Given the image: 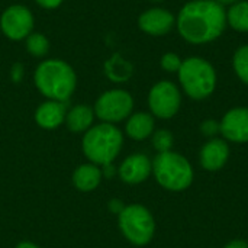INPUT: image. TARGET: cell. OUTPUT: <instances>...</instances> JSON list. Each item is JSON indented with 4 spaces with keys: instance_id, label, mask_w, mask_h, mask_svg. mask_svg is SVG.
<instances>
[{
    "instance_id": "cell-29",
    "label": "cell",
    "mask_w": 248,
    "mask_h": 248,
    "mask_svg": "<svg viewBox=\"0 0 248 248\" xmlns=\"http://www.w3.org/2000/svg\"><path fill=\"white\" fill-rule=\"evenodd\" d=\"M215 1H218L219 4H222L224 7L228 4V6H232V4H235V3H238L240 0H215Z\"/></svg>"
},
{
    "instance_id": "cell-10",
    "label": "cell",
    "mask_w": 248,
    "mask_h": 248,
    "mask_svg": "<svg viewBox=\"0 0 248 248\" xmlns=\"http://www.w3.org/2000/svg\"><path fill=\"white\" fill-rule=\"evenodd\" d=\"M138 26L150 36H164L176 26V17L164 7H151L140 15Z\"/></svg>"
},
{
    "instance_id": "cell-30",
    "label": "cell",
    "mask_w": 248,
    "mask_h": 248,
    "mask_svg": "<svg viewBox=\"0 0 248 248\" xmlns=\"http://www.w3.org/2000/svg\"><path fill=\"white\" fill-rule=\"evenodd\" d=\"M16 248H39L36 247L35 244H32V243H20V244H17V247Z\"/></svg>"
},
{
    "instance_id": "cell-17",
    "label": "cell",
    "mask_w": 248,
    "mask_h": 248,
    "mask_svg": "<svg viewBox=\"0 0 248 248\" xmlns=\"http://www.w3.org/2000/svg\"><path fill=\"white\" fill-rule=\"evenodd\" d=\"M102 180V170L96 164H83L78 166L73 174L74 186L81 192L94 190Z\"/></svg>"
},
{
    "instance_id": "cell-3",
    "label": "cell",
    "mask_w": 248,
    "mask_h": 248,
    "mask_svg": "<svg viewBox=\"0 0 248 248\" xmlns=\"http://www.w3.org/2000/svg\"><path fill=\"white\" fill-rule=\"evenodd\" d=\"M124 144L122 132L113 124H99L86 131L83 138L84 155L96 166H110Z\"/></svg>"
},
{
    "instance_id": "cell-26",
    "label": "cell",
    "mask_w": 248,
    "mask_h": 248,
    "mask_svg": "<svg viewBox=\"0 0 248 248\" xmlns=\"http://www.w3.org/2000/svg\"><path fill=\"white\" fill-rule=\"evenodd\" d=\"M42 9H46V10H52V9H57L58 6L62 4L64 0H35Z\"/></svg>"
},
{
    "instance_id": "cell-22",
    "label": "cell",
    "mask_w": 248,
    "mask_h": 248,
    "mask_svg": "<svg viewBox=\"0 0 248 248\" xmlns=\"http://www.w3.org/2000/svg\"><path fill=\"white\" fill-rule=\"evenodd\" d=\"M173 135L167 129H158L153 135V145L158 153H166L170 151L173 147Z\"/></svg>"
},
{
    "instance_id": "cell-12",
    "label": "cell",
    "mask_w": 248,
    "mask_h": 248,
    "mask_svg": "<svg viewBox=\"0 0 248 248\" xmlns=\"http://www.w3.org/2000/svg\"><path fill=\"white\" fill-rule=\"evenodd\" d=\"M153 171L150 158L144 154H134L128 157L119 167V176L125 183L138 185L148 179Z\"/></svg>"
},
{
    "instance_id": "cell-18",
    "label": "cell",
    "mask_w": 248,
    "mask_h": 248,
    "mask_svg": "<svg viewBox=\"0 0 248 248\" xmlns=\"http://www.w3.org/2000/svg\"><path fill=\"white\" fill-rule=\"evenodd\" d=\"M105 74L113 83H125L134 74V65L121 54H113L105 62Z\"/></svg>"
},
{
    "instance_id": "cell-19",
    "label": "cell",
    "mask_w": 248,
    "mask_h": 248,
    "mask_svg": "<svg viewBox=\"0 0 248 248\" xmlns=\"http://www.w3.org/2000/svg\"><path fill=\"white\" fill-rule=\"evenodd\" d=\"M227 25L237 32H248V0H240L227 10Z\"/></svg>"
},
{
    "instance_id": "cell-14",
    "label": "cell",
    "mask_w": 248,
    "mask_h": 248,
    "mask_svg": "<svg viewBox=\"0 0 248 248\" xmlns=\"http://www.w3.org/2000/svg\"><path fill=\"white\" fill-rule=\"evenodd\" d=\"M230 157V147L222 140H211L201 151V166L208 171L221 170Z\"/></svg>"
},
{
    "instance_id": "cell-23",
    "label": "cell",
    "mask_w": 248,
    "mask_h": 248,
    "mask_svg": "<svg viewBox=\"0 0 248 248\" xmlns=\"http://www.w3.org/2000/svg\"><path fill=\"white\" fill-rule=\"evenodd\" d=\"M182 62H183V60L176 52H166V54H163V57L160 60L161 68L167 73H177L180 70Z\"/></svg>"
},
{
    "instance_id": "cell-9",
    "label": "cell",
    "mask_w": 248,
    "mask_h": 248,
    "mask_svg": "<svg viewBox=\"0 0 248 248\" xmlns=\"http://www.w3.org/2000/svg\"><path fill=\"white\" fill-rule=\"evenodd\" d=\"M35 19L29 7L23 4H12L6 7L0 16V29L10 41H23L32 32Z\"/></svg>"
},
{
    "instance_id": "cell-4",
    "label": "cell",
    "mask_w": 248,
    "mask_h": 248,
    "mask_svg": "<svg viewBox=\"0 0 248 248\" xmlns=\"http://www.w3.org/2000/svg\"><path fill=\"white\" fill-rule=\"evenodd\" d=\"M177 76L185 93L195 100L209 97L217 89V71L214 65L202 57L193 55L183 60Z\"/></svg>"
},
{
    "instance_id": "cell-24",
    "label": "cell",
    "mask_w": 248,
    "mask_h": 248,
    "mask_svg": "<svg viewBox=\"0 0 248 248\" xmlns=\"http://www.w3.org/2000/svg\"><path fill=\"white\" fill-rule=\"evenodd\" d=\"M201 131L202 134H205L206 137H214L215 134H218L221 131V126L218 122H215L214 119H208L201 125Z\"/></svg>"
},
{
    "instance_id": "cell-2",
    "label": "cell",
    "mask_w": 248,
    "mask_h": 248,
    "mask_svg": "<svg viewBox=\"0 0 248 248\" xmlns=\"http://www.w3.org/2000/svg\"><path fill=\"white\" fill-rule=\"evenodd\" d=\"M33 81L39 93L48 100L67 102L76 90L77 76L67 61L46 58L36 67Z\"/></svg>"
},
{
    "instance_id": "cell-6",
    "label": "cell",
    "mask_w": 248,
    "mask_h": 248,
    "mask_svg": "<svg viewBox=\"0 0 248 248\" xmlns=\"http://www.w3.org/2000/svg\"><path fill=\"white\" fill-rule=\"evenodd\" d=\"M119 227L125 238L135 246L148 244L155 230L153 215L141 205L125 206L119 214Z\"/></svg>"
},
{
    "instance_id": "cell-7",
    "label": "cell",
    "mask_w": 248,
    "mask_h": 248,
    "mask_svg": "<svg viewBox=\"0 0 248 248\" xmlns=\"http://www.w3.org/2000/svg\"><path fill=\"white\" fill-rule=\"evenodd\" d=\"M132 109L134 99L122 89L105 92L94 103V115L106 124H116L126 119L132 113Z\"/></svg>"
},
{
    "instance_id": "cell-15",
    "label": "cell",
    "mask_w": 248,
    "mask_h": 248,
    "mask_svg": "<svg viewBox=\"0 0 248 248\" xmlns=\"http://www.w3.org/2000/svg\"><path fill=\"white\" fill-rule=\"evenodd\" d=\"M94 110L87 105H77L67 110L65 125L71 132H86L92 128Z\"/></svg>"
},
{
    "instance_id": "cell-8",
    "label": "cell",
    "mask_w": 248,
    "mask_h": 248,
    "mask_svg": "<svg viewBox=\"0 0 248 248\" xmlns=\"http://www.w3.org/2000/svg\"><path fill=\"white\" fill-rule=\"evenodd\" d=\"M182 105V94L179 87L169 81L161 80L155 83L148 93V106L154 116L160 119L173 118Z\"/></svg>"
},
{
    "instance_id": "cell-25",
    "label": "cell",
    "mask_w": 248,
    "mask_h": 248,
    "mask_svg": "<svg viewBox=\"0 0 248 248\" xmlns=\"http://www.w3.org/2000/svg\"><path fill=\"white\" fill-rule=\"evenodd\" d=\"M10 77L15 83H19L20 78L23 77V65L20 62H16L12 65V70H10Z\"/></svg>"
},
{
    "instance_id": "cell-11",
    "label": "cell",
    "mask_w": 248,
    "mask_h": 248,
    "mask_svg": "<svg viewBox=\"0 0 248 248\" xmlns=\"http://www.w3.org/2000/svg\"><path fill=\"white\" fill-rule=\"evenodd\" d=\"M221 134L232 142H248V108H234L228 110L221 124Z\"/></svg>"
},
{
    "instance_id": "cell-28",
    "label": "cell",
    "mask_w": 248,
    "mask_h": 248,
    "mask_svg": "<svg viewBox=\"0 0 248 248\" xmlns=\"http://www.w3.org/2000/svg\"><path fill=\"white\" fill-rule=\"evenodd\" d=\"M124 208H125V206L121 203V201H112V202H110V209H112L113 212H116V214H121Z\"/></svg>"
},
{
    "instance_id": "cell-1",
    "label": "cell",
    "mask_w": 248,
    "mask_h": 248,
    "mask_svg": "<svg viewBox=\"0 0 248 248\" xmlns=\"http://www.w3.org/2000/svg\"><path fill=\"white\" fill-rule=\"evenodd\" d=\"M176 28L192 45L214 42L227 28V10L215 0H190L180 9Z\"/></svg>"
},
{
    "instance_id": "cell-16",
    "label": "cell",
    "mask_w": 248,
    "mask_h": 248,
    "mask_svg": "<svg viewBox=\"0 0 248 248\" xmlns=\"http://www.w3.org/2000/svg\"><path fill=\"white\" fill-rule=\"evenodd\" d=\"M125 129L128 137L137 141H142L154 132V118L147 112L134 113L128 118Z\"/></svg>"
},
{
    "instance_id": "cell-20",
    "label": "cell",
    "mask_w": 248,
    "mask_h": 248,
    "mask_svg": "<svg viewBox=\"0 0 248 248\" xmlns=\"http://www.w3.org/2000/svg\"><path fill=\"white\" fill-rule=\"evenodd\" d=\"M26 51L33 58H44L49 52V39L41 32H32L25 39Z\"/></svg>"
},
{
    "instance_id": "cell-5",
    "label": "cell",
    "mask_w": 248,
    "mask_h": 248,
    "mask_svg": "<svg viewBox=\"0 0 248 248\" xmlns=\"http://www.w3.org/2000/svg\"><path fill=\"white\" fill-rule=\"evenodd\" d=\"M153 173L157 182L167 190L180 192L193 182V170L189 161L173 151L160 153L153 163Z\"/></svg>"
},
{
    "instance_id": "cell-31",
    "label": "cell",
    "mask_w": 248,
    "mask_h": 248,
    "mask_svg": "<svg viewBox=\"0 0 248 248\" xmlns=\"http://www.w3.org/2000/svg\"><path fill=\"white\" fill-rule=\"evenodd\" d=\"M150 1H153V3H163L164 0H150Z\"/></svg>"
},
{
    "instance_id": "cell-27",
    "label": "cell",
    "mask_w": 248,
    "mask_h": 248,
    "mask_svg": "<svg viewBox=\"0 0 248 248\" xmlns=\"http://www.w3.org/2000/svg\"><path fill=\"white\" fill-rule=\"evenodd\" d=\"M224 248H248V243L243 240H234L231 243H228Z\"/></svg>"
},
{
    "instance_id": "cell-21",
    "label": "cell",
    "mask_w": 248,
    "mask_h": 248,
    "mask_svg": "<svg viewBox=\"0 0 248 248\" xmlns=\"http://www.w3.org/2000/svg\"><path fill=\"white\" fill-rule=\"evenodd\" d=\"M232 68L237 77L248 86V44L235 49L232 57Z\"/></svg>"
},
{
    "instance_id": "cell-13",
    "label": "cell",
    "mask_w": 248,
    "mask_h": 248,
    "mask_svg": "<svg viewBox=\"0 0 248 248\" xmlns=\"http://www.w3.org/2000/svg\"><path fill=\"white\" fill-rule=\"evenodd\" d=\"M67 102L58 100H45L41 103L35 112L36 124L44 129H55L62 122H65L67 115Z\"/></svg>"
}]
</instances>
